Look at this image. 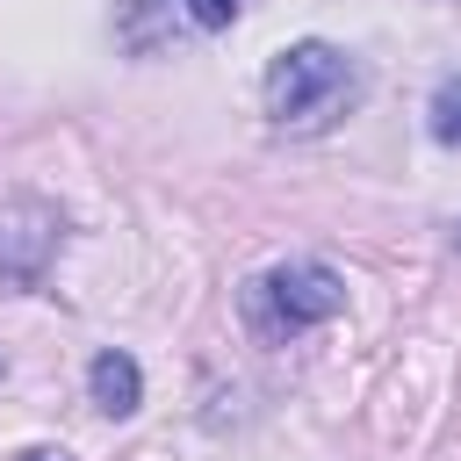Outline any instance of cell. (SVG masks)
<instances>
[{
	"mask_svg": "<svg viewBox=\"0 0 461 461\" xmlns=\"http://www.w3.org/2000/svg\"><path fill=\"white\" fill-rule=\"evenodd\" d=\"M360 65L339 50V43H288L274 65H267V115L281 122V130H295V137H310V130H324V122H339L353 101H360Z\"/></svg>",
	"mask_w": 461,
	"mask_h": 461,
	"instance_id": "6da1fadb",
	"label": "cell"
},
{
	"mask_svg": "<svg viewBox=\"0 0 461 461\" xmlns=\"http://www.w3.org/2000/svg\"><path fill=\"white\" fill-rule=\"evenodd\" d=\"M259 303H267L288 331H303V324H324V317L346 310V281H339L324 259H288V267H274V274L259 281Z\"/></svg>",
	"mask_w": 461,
	"mask_h": 461,
	"instance_id": "7a4b0ae2",
	"label": "cell"
},
{
	"mask_svg": "<svg viewBox=\"0 0 461 461\" xmlns=\"http://www.w3.org/2000/svg\"><path fill=\"white\" fill-rule=\"evenodd\" d=\"M86 389H94V403L108 411V418H130L137 403H144V375H137V360L130 353H94V367H86Z\"/></svg>",
	"mask_w": 461,
	"mask_h": 461,
	"instance_id": "3957f363",
	"label": "cell"
},
{
	"mask_svg": "<svg viewBox=\"0 0 461 461\" xmlns=\"http://www.w3.org/2000/svg\"><path fill=\"white\" fill-rule=\"evenodd\" d=\"M432 137L439 144H461V72H447L439 94H432Z\"/></svg>",
	"mask_w": 461,
	"mask_h": 461,
	"instance_id": "277c9868",
	"label": "cell"
},
{
	"mask_svg": "<svg viewBox=\"0 0 461 461\" xmlns=\"http://www.w3.org/2000/svg\"><path fill=\"white\" fill-rule=\"evenodd\" d=\"M187 14H194L202 29H230V22H238V0H187Z\"/></svg>",
	"mask_w": 461,
	"mask_h": 461,
	"instance_id": "5b68a950",
	"label": "cell"
},
{
	"mask_svg": "<svg viewBox=\"0 0 461 461\" xmlns=\"http://www.w3.org/2000/svg\"><path fill=\"white\" fill-rule=\"evenodd\" d=\"M36 461H43V454H36Z\"/></svg>",
	"mask_w": 461,
	"mask_h": 461,
	"instance_id": "8992f818",
	"label": "cell"
}]
</instances>
